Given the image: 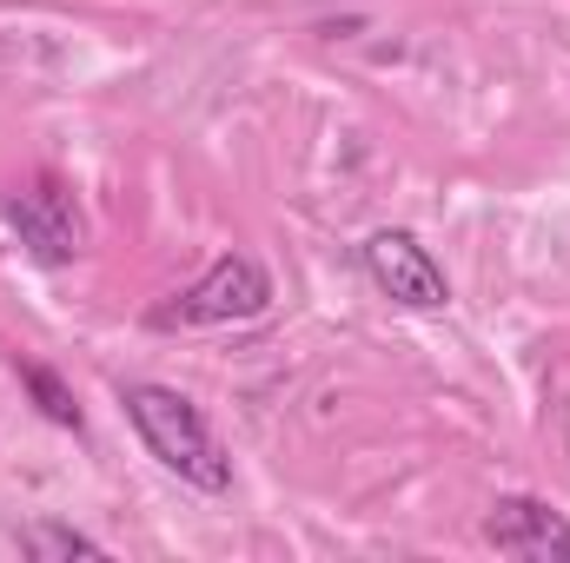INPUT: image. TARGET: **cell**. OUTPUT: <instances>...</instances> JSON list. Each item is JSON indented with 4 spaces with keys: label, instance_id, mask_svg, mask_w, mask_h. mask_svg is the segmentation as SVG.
<instances>
[{
    "label": "cell",
    "instance_id": "cell-1",
    "mask_svg": "<svg viewBox=\"0 0 570 563\" xmlns=\"http://www.w3.org/2000/svg\"><path fill=\"white\" fill-rule=\"evenodd\" d=\"M127 418L140 431V444L179 477V484H193V491H233V457H226V444L213 437V424L206 412L186 398V392H173V385H127Z\"/></svg>",
    "mask_w": 570,
    "mask_h": 563
},
{
    "label": "cell",
    "instance_id": "cell-2",
    "mask_svg": "<svg viewBox=\"0 0 570 563\" xmlns=\"http://www.w3.org/2000/svg\"><path fill=\"white\" fill-rule=\"evenodd\" d=\"M266 305H273V279H266V266H259V259H246V253H226V259H213L199 279L186 285L179 298L153 305V325H159V332L246 325V318H259Z\"/></svg>",
    "mask_w": 570,
    "mask_h": 563
},
{
    "label": "cell",
    "instance_id": "cell-3",
    "mask_svg": "<svg viewBox=\"0 0 570 563\" xmlns=\"http://www.w3.org/2000/svg\"><path fill=\"white\" fill-rule=\"evenodd\" d=\"M0 213L20 233L27 259H40V266H73L87 253V219H80V199L60 172H33L27 186H13L0 199Z\"/></svg>",
    "mask_w": 570,
    "mask_h": 563
},
{
    "label": "cell",
    "instance_id": "cell-4",
    "mask_svg": "<svg viewBox=\"0 0 570 563\" xmlns=\"http://www.w3.org/2000/svg\"><path fill=\"white\" fill-rule=\"evenodd\" d=\"M358 266H365V279L379 285L392 305H405V312H444V305H451L444 266L431 259V246H419V239L399 233V226L372 233V239L358 246Z\"/></svg>",
    "mask_w": 570,
    "mask_h": 563
},
{
    "label": "cell",
    "instance_id": "cell-5",
    "mask_svg": "<svg viewBox=\"0 0 570 563\" xmlns=\"http://www.w3.org/2000/svg\"><path fill=\"white\" fill-rule=\"evenodd\" d=\"M484 544L518 563H570V517L544 497H498L484 517Z\"/></svg>",
    "mask_w": 570,
    "mask_h": 563
},
{
    "label": "cell",
    "instance_id": "cell-6",
    "mask_svg": "<svg viewBox=\"0 0 570 563\" xmlns=\"http://www.w3.org/2000/svg\"><path fill=\"white\" fill-rule=\"evenodd\" d=\"M20 551L40 563H73V557H107V544H94L87 531H73V524H33L27 537H20Z\"/></svg>",
    "mask_w": 570,
    "mask_h": 563
},
{
    "label": "cell",
    "instance_id": "cell-7",
    "mask_svg": "<svg viewBox=\"0 0 570 563\" xmlns=\"http://www.w3.org/2000/svg\"><path fill=\"white\" fill-rule=\"evenodd\" d=\"M20 385L33 392V405H40V412H47L53 424L80 431V405H73V392H67V385H60V378H53L47 365H27V372H20Z\"/></svg>",
    "mask_w": 570,
    "mask_h": 563
}]
</instances>
